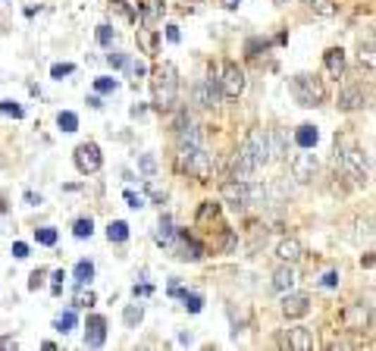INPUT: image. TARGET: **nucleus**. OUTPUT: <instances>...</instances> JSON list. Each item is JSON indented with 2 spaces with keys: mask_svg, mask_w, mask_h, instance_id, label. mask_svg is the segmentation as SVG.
Instances as JSON below:
<instances>
[{
  "mask_svg": "<svg viewBox=\"0 0 376 351\" xmlns=\"http://www.w3.org/2000/svg\"><path fill=\"white\" fill-rule=\"evenodd\" d=\"M263 164H270V144H267V132L254 129L245 138V144L239 147V157L232 164V179L239 182H251V176L261 170Z\"/></svg>",
  "mask_w": 376,
  "mask_h": 351,
  "instance_id": "f257e3e1",
  "label": "nucleus"
},
{
  "mask_svg": "<svg viewBox=\"0 0 376 351\" xmlns=\"http://www.w3.org/2000/svg\"><path fill=\"white\" fill-rule=\"evenodd\" d=\"M336 166L342 170L348 179L358 188H364L370 182V166H367V157L358 144H351L348 138H336Z\"/></svg>",
  "mask_w": 376,
  "mask_h": 351,
  "instance_id": "f03ea898",
  "label": "nucleus"
},
{
  "mask_svg": "<svg viewBox=\"0 0 376 351\" xmlns=\"http://www.w3.org/2000/svg\"><path fill=\"white\" fill-rule=\"evenodd\" d=\"M176 94H179L176 66H173V63H163V66L154 69V104H157V110H173Z\"/></svg>",
  "mask_w": 376,
  "mask_h": 351,
  "instance_id": "7ed1b4c3",
  "label": "nucleus"
},
{
  "mask_svg": "<svg viewBox=\"0 0 376 351\" xmlns=\"http://www.w3.org/2000/svg\"><path fill=\"white\" fill-rule=\"evenodd\" d=\"M289 88H292V97H295L301 107H320V104L326 101L323 82H320L317 75H311V73H298L295 79L289 82Z\"/></svg>",
  "mask_w": 376,
  "mask_h": 351,
  "instance_id": "20e7f679",
  "label": "nucleus"
},
{
  "mask_svg": "<svg viewBox=\"0 0 376 351\" xmlns=\"http://www.w3.org/2000/svg\"><path fill=\"white\" fill-rule=\"evenodd\" d=\"M179 164H182V170H188L201 182H207L213 173V160H211V154L204 151V144H182L179 147Z\"/></svg>",
  "mask_w": 376,
  "mask_h": 351,
  "instance_id": "39448f33",
  "label": "nucleus"
},
{
  "mask_svg": "<svg viewBox=\"0 0 376 351\" xmlns=\"http://www.w3.org/2000/svg\"><path fill=\"white\" fill-rule=\"evenodd\" d=\"M257 188H251V182H239V179H232V182H223L220 185V198L226 201L229 207H235V210H245L254 204V198H257Z\"/></svg>",
  "mask_w": 376,
  "mask_h": 351,
  "instance_id": "423d86ee",
  "label": "nucleus"
},
{
  "mask_svg": "<svg viewBox=\"0 0 376 351\" xmlns=\"http://www.w3.org/2000/svg\"><path fill=\"white\" fill-rule=\"evenodd\" d=\"M373 323V304L370 301H354V304L345 307V326L351 333H361V329H370Z\"/></svg>",
  "mask_w": 376,
  "mask_h": 351,
  "instance_id": "0eeeda50",
  "label": "nucleus"
},
{
  "mask_svg": "<svg viewBox=\"0 0 376 351\" xmlns=\"http://www.w3.org/2000/svg\"><path fill=\"white\" fill-rule=\"evenodd\" d=\"M75 166H79V173H97L101 170V147L94 142H85L75 147Z\"/></svg>",
  "mask_w": 376,
  "mask_h": 351,
  "instance_id": "6e6552de",
  "label": "nucleus"
},
{
  "mask_svg": "<svg viewBox=\"0 0 376 351\" xmlns=\"http://www.w3.org/2000/svg\"><path fill=\"white\" fill-rule=\"evenodd\" d=\"M292 176L295 182H311L317 176V157L311 154V147H301V154L292 157Z\"/></svg>",
  "mask_w": 376,
  "mask_h": 351,
  "instance_id": "1a4fd4ad",
  "label": "nucleus"
},
{
  "mask_svg": "<svg viewBox=\"0 0 376 351\" xmlns=\"http://www.w3.org/2000/svg\"><path fill=\"white\" fill-rule=\"evenodd\" d=\"M220 91L226 97H239L245 91V73H242L235 63H226L223 66V79H220Z\"/></svg>",
  "mask_w": 376,
  "mask_h": 351,
  "instance_id": "9d476101",
  "label": "nucleus"
},
{
  "mask_svg": "<svg viewBox=\"0 0 376 351\" xmlns=\"http://www.w3.org/2000/svg\"><path fill=\"white\" fill-rule=\"evenodd\" d=\"M280 345L282 348H295V351H311L313 348V333L308 326H292V329H285Z\"/></svg>",
  "mask_w": 376,
  "mask_h": 351,
  "instance_id": "9b49d317",
  "label": "nucleus"
},
{
  "mask_svg": "<svg viewBox=\"0 0 376 351\" xmlns=\"http://www.w3.org/2000/svg\"><path fill=\"white\" fill-rule=\"evenodd\" d=\"M220 79H204L198 82V88H194V104L198 107H217L220 104Z\"/></svg>",
  "mask_w": 376,
  "mask_h": 351,
  "instance_id": "f8f14e48",
  "label": "nucleus"
},
{
  "mask_svg": "<svg viewBox=\"0 0 376 351\" xmlns=\"http://www.w3.org/2000/svg\"><path fill=\"white\" fill-rule=\"evenodd\" d=\"M104 342H107V320L101 314H94V317H88V326H85V345L101 348Z\"/></svg>",
  "mask_w": 376,
  "mask_h": 351,
  "instance_id": "ddd939ff",
  "label": "nucleus"
},
{
  "mask_svg": "<svg viewBox=\"0 0 376 351\" xmlns=\"http://www.w3.org/2000/svg\"><path fill=\"white\" fill-rule=\"evenodd\" d=\"M311 311V298L308 295H285L282 298V314L285 317H304Z\"/></svg>",
  "mask_w": 376,
  "mask_h": 351,
  "instance_id": "4468645a",
  "label": "nucleus"
},
{
  "mask_svg": "<svg viewBox=\"0 0 376 351\" xmlns=\"http://www.w3.org/2000/svg\"><path fill=\"white\" fill-rule=\"evenodd\" d=\"M323 63H326V73L330 79H342L345 75V51L342 47H332V51L323 54Z\"/></svg>",
  "mask_w": 376,
  "mask_h": 351,
  "instance_id": "2eb2a0df",
  "label": "nucleus"
},
{
  "mask_svg": "<svg viewBox=\"0 0 376 351\" xmlns=\"http://www.w3.org/2000/svg\"><path fill=\"white\" fill-rule=\"evenodd\" d=\"M295 283H298V270H295V264H282L280 270L273 273V289H276V292H289Z\"/></svg>",
  "mask_w": 376,
  "mask_h": 351,
  "instance_id": "dca6fc26",
  "label": "nucleus"
},
{
  "mask_svg": "<svg viewBox=\"0 0 376 351\" xmlns=\"http://www.w3.org/2000/svg\"><path fill=\"white\" fill-rule=\"evenodd\" d=\"M301 254H304V248H301V242H298V238H282L280 248H276V257H280L282 264L301 261Z\"/></svg>",
  "mask_w": 376,
  "mask_h": 351,
  "instance_id": "f3484780",
  "label": "nucleus"
},
{
  "mask_svg": "<svg viewBox=\"0 0 376 351\" xmlns=\"http://www.w3.org/2000/svg\"><path fill=\"white\" fill-rule=\"evenodd\" d=\"M339 107L342 110H361L364 107V88H358V85L342 88V94H339Z\"/></svg>",
  "mask_w": 376,
  "mask_h": 351,
  "instance_id": "a211bd4d",
  "label": "nucleus"
},
{
  "mask_svg": "<svg viewBox=\"0 0 376 351\" xmlns=\"http://www.w3.org/2000/svg\"><path fill=\"white\" fill-rule=\"evenodd\" d=\"M154 238H157V245H163V248H170L173 242H176V229H173V220L170 216H160V223H157V233H154Z\"/></svg>",
  "mask_w": 376,
  "mask_h": 351,
  "instance_id": "6ab92c4d",
  "label": "nucleus"
},
{
  "mask_svg": "<svg viewBox=\"0 0 376 351\" xmlns=\"http://www.w3.org/2000/svg\"><path fill=\"white\" fill-rule=\"evenodd\" d=\"M317 142H320L317 125H311V123L298 125V132H295V144L298 147H317Z\"/></svg>",
  "mask_w": 376,
  "mask_h": 351,
  "instance_id": "aec40b11",
  "label": "nucleus"
},
{
  "mask_svg": "<svg viewBox=\"0 0 376 351\" xmlns=\"http://www.w3.org/2000/svg\"><path fill=\"white\" fill-rule=\"evenodd\" d=\"M267 144H270V160L285 157V135L280 129H270L267 132Z\"/></svg>",
  "mask_w": 376,
  "mask_h": 351,
  "instance_id": "412c9836",
  "label": "nucleus"
},
{
  "mask_svg": "<svg viewBox=\"0 0 376 351\" xmlns=\"http://www.w3.org/2000/svg\"><path fill=\"white\" fill-rule=\"evenodd\" d=\"M73 276H75V283L79 285H88L94 279V264L92 261H79L75 264V270H73Z\"/></svg>",
  "mask_w": 376,
  "mask_h": 351,
  "instance_id": "4be33fe9",
  "label": "nucleus"
},
{
  "mask_svg": "<svg viewBox=\"0 0 376 351\" xmlns=\"http://www.w3.org/2000/svg\"><path fill=\"white\" fill-rule=\"evenodd\" d=\"M142 317H144V307L142 304H125V311H123V323L129 329H135L138 323H142Z\"/></svg>",
  "mask_w": 376,
  "mask_h": 351,
  "instance_id": "5701e85b",
  "label": "nucleus"
},
{
  "mask_svg": "<svg viewBox=\"0 0 376 351\" xmlns=\"http://www.w3.org/2000/svg\"><path fill=\"white\" fill-rule=\"evenodd\" d=\"M354 229H358V233L351 235L354 242H370V238H373V220H370V216L358 220V223H354Z\"/></svg>",
  "mask_w": 376,
  "mask_h": 351,
  "instance_id": "b1692460",
  "label": "nucleus"
},
{
  "mask_svg": "<svg viewBox=\"0 0 376 351\" xmlns=\"http://www.w3.org/2000/svg\"><path fill=\"white\" fill-rule=\"evenodd\" d=\"M107 238H110V242H125V238H129V223H123V220L110 223V226H107Z\"/></svg>",
  "mask_w": 376,
  "mask_h": 351,
  "instance_id": "393cba45",
  "label": "nucleus"
},
{
  "mask_svg": "<svg viewBox=\"0 0 376 351\" xmlns=\"http://www.w3.org/2000/svg\"><path fill=\"white\" fill-rule=\"evenodd\" d=\"M54 329H57V333H63V335H66V333H73V329H75V314H73V311L60 314V317L54 320Z\"/></svg>",
  "mask_w": 376,
  "mask_h": 351,
  "instance_id": "a878e982",
  "label": "nucleus"
},
{
  "mask_svg": "<svg viewBox=\"0 0 376 351\" xmlns=\"http://www.w3.org/2000/svg\"><path fill=\"white\" fill-rule=\"evenodd\" d=\"M361 63L367 66V73H373V38H367V41H361Z\"/></svg>",
  "mask_w": 376,
  "mask_h": 351,
  "instance_id": "bb28decb",
  "label": "nucleus"
},
{
  "mask_svg": "<svg viewBox=\"0 0 376 351\" xmlns=\"http://www.w3.org/2000/svg\"><path fill=\"white\" fill-rule=\"evenodd\" d=\"M35 238H38V245H57V229L54 226H41V229H35Z\"/></svg>",
  "mask_w": 376,
  "mask_h": 351,
  "instance_id": "cd10ccee",
  "label": "nucleus"
},
{
  "mask_svg": "<svg viewBox=\"0 0 376 351\" xmlns=\"http://www.w3.org/2000/svg\"><path fill=\"white\" fill-rule=\"evenodd\" d=\"M57 125L63 132H75V129H79V116L69 113V110H63V113L57 116Z\"/></svg>",
  "mask_w": 376,
  "mask_h": 351,
  "instance_id": "c85d7f7f",
  "label": "nucleus"
},
{
  "mask_svg": "<svg viewBox=\"0 0 376 351\" xmlns=\"http://www.w3.org/2000/svg\"><path fill=\"white\" fill-rule=\"evenodd\" d=\"M311 6L320 13V16H332L339 10V0H311Z\"/></svg>",
  "mask_w": 376,
  "mask_h": 351,
  "instance_id": "c756f323",
  "label": "nucleus"
},
{
  "mask_svg": "<svg viewBox=\"0 0 376 351\" xmlns=\"http://www.w3.org/2000/svg\"><path fill=\"white\" fill-rule=\"evenodd\" d=\"M182 301L192 314H201V307H204V298H201L198 292H182Z\"/></svg>",
  "mask_w": 376,
  "mask_h": 351,
  "instance_id": "7c9ffc66",
  "label": "nucleus"
},
{
  "mask_svg": "<svg viewBox=\"0 0 376 351\" xmlns=\"http://www.w3.org/2000/svg\"><path fill=\"white\" fill-rule=\"evenodd\" d=\"M0 113H6V116H13V119H23L25 116V110L19 107L16 101H0Z\"/></svg>",
  "mask_w": 376,
  "mask_h": 351,
  "instance_id": "2f4dec72",
  "label": "nucleus"
},
{
  "mask_svg": "<svg viewBox=\"0 0 376 351\" xmlns=\"http://www.w3.org/2000/svg\"><path fill=\"white\" fill-rule=\"evenodd\" d=\"M73 233H75V238H92V233H94V223H92V220H75Z\"/></svg>",
  "mask_w": 376,
  "mask_h": 351,
  "instance_id": "473e14b6",
  "label": "nucleus"
},
{
  "mask_svg": "<svg viewBox=\"0 0 376 351\" xmlns=\"http://www.w3.org/2000/svg\"><path fill=\"white\" fill-rule=\"evenodd\" d=\"M94 88L101 91V94H113V91L120 88V82L116 79H94Z\"/></svg>",
  "mask_w": 376,
  "mask_h": 351,
  "instance_id": "72a5a7b5",
  "label": "nucleus"
},
{
  "mask_svg": "<svg viewBox=\"0 0 376 351\" xmlns=\"http://www.w3.org/2000/svg\"><path fill=\"white\" fill-rule=\"evenodd\" d=\"M138 166H142V173H144V176H154L157 160L151 157V154H142V157H138Z\"/></svg>",
  "mask_w": 376,
  "mask_h": 351,
  "instance_id": "f704fd0d",
  "label": "nucleus"
},
{
  "mask_svg": "<svg viewBox=\"0 0 376 351\" xmlns=\"http://www.w3.org/2000/svg\"><path fill=\"white\" fill-rule=\"evenodd\" d=\"M201 254H204V248H201V245L194 242V238H188V242H185V254H182V257H192V261H198Z\"/></svg>",
  "mask_w": 376,
  "mask_h": 351,
  "instance_id": "c9c22d12",
  "label": "nucleus"
},
{
  "mask_svg": "<svg viewBox=\"0 0 376 351\" xmlns=\"http://www.w3.org/2000/svg\"><path fill=\"white\" fill-rule=\"evenodd\" d=\"M97 41H101L104 47H110L113 44V29H110V25H101V29H97Z\"/></svg>",
  "mask_w": 376,
  "mask_h": 351,
  "instance_id": "e433bc0d",
  "label": "nucleus"
},
{
  "mask_svg": "<svg viewBox=\"0 0 376 351\" xmlns=\"http://www.w3.org/2000/svg\"><path fill=\"white\" fill-rule=\"evenodd\" d=\"M54 79H63V75H73V63H57V66L51 69Z\"/></svg>",
  "mask_w": 376,
  "mask_h": 351,
  "instance_id": "4c0bfd02",
  "label": "nucleus"
},
{
  "mask_svg": "<svg viewBox=\"0 0 376 351\" xmlns=\"http://www.w3.org/2000/svg\"><path fill=\"white\" fill-rule=\"evenodd\" d=\"M125 204H129L132 210H142L144 207V198H142V195H135V192H125Z\"/></svg>",
  "mask_w": 376,
  "mask_h": 351,
  "instance_id": "58836bf2",
  "label": "nucleus"
},
{
  "mask_svg": "<svg viewBox=\"0 0 376 351\" xmlns=\"http://www.w3.org/2000/svg\"><path fill=\"white\" fill-rule=\"evenodd\" d=\"M320 283H323V289H336V285H339V273H336V270H330L323 279H320Z\"/></svg>",
  "mask_w": 376,
  "mask_h": 351,
  "instance_id": "ea45409f",
  "label": "nucleus"
},
{
  "mask_svg": "<svg viewBox=\"0 0 376 351\" xmlns=\"http://www.w3.org/2000/svg\"><path fill=\"white\" fill-rule=\"evenodd\" d=\"M13 257H19V261H23V257H29V245L16 242V245H13Z\"/></svg>",
  "mask_w": 376,
  "mask_h": 351,
  "instance_id": "a19ab883",
  "label": "nucleus"
},
{
  "mask_svg": "<svg viewBox=\"0 0 376 351\" xmlns=\"http://www.w3.org/2000/svg\"><path fill=\"white\" fill-rule=\"evenodd\" d=\"M166 41H170V44H179V25H166Z\"/></svg>",
  "mask_w": 376,
  "mask_h": 351,
  "instance_id": "79ce46f5",
  "label": "nucleus"
},
{
  "mask_svg": "<svg viewBox=\"0 0 376 351\" xmlns=\"http://www.w3.org/2000/svg\"><path fill=\"white\" fill-rule=\"evenodd\" d=\"M107 63H110V66H125L129 60H125V54H110Z\"/></svg>",
  "mask_w": 376,
  "mask_h": 351,
  "instance_id": "37998d69",
  "label": "nucleus"
},
{
  "mask_svg": "<svg viewBox=\"0 0 376 351\" xmlns=\"http://www.w3.org/2000/svg\"><path fill=\"white\" fill-rule=\"evenodd\" d=\"M16 345H19V342L13 339V335H4V339H0V348H16Z\"/></svg>",
  "mask_w": 376,
  "mask_h": 351,
  "instance_id": "c03bdc74",
  "label": "nucleus"
},
{
  "mask_svg": "<svg viewBox=\"0 0 376 351\" xmlns=\"http://www.w3.org/2000/svg\"><path fill=\"white\" fill-rule=\"evenodd\" d=\"M41 279H44V273H32V283H29V289H38V285H41Z\"/></svg>",
  "mask_w": 376,
  "mask_h": 351,
  "instance_id": "a18cd8bd",
  "label": "nucleus"
},
{
  "mask_svg": "<svg viewBox=\"0 0 376 351\" xmlns=\"http://www.w3.org/2000/svg\"><path fill=\"white\" fill-rule=\"evenodd\" d=\"M92 301H94V295H92V292H88V295H85V292H82V295H79V298H75V304H92Z\"/></svg>",
  "mask_w": 376,
  "mask_h": 351,
  "instance_id": "49530a36",
  "label": "nucleus"
},
{
  "mask_svg": "<svg viewBox=\"0 0 376 351\" xmlns=\"http://www.w3.org/2000/svg\"><path fill=\"white\" fill-rule=\"evenodd\" d=\"M132 292H135V298H138V295H142V298H144V295H151L154 289H151V285H135V289H132Z\"/></svg>",
  "mask_w": 376,
  "mask_h": 351,
  "instance_id": "de8ad7c7",
  "label": "nucleus"
},
{
  "mask_svg": "<svg viewBox=\"0 0 376 351\" xmlns=\"http://www.w3.org/2000/svg\"><path fill=\"white\" fill-rule=\"evenodd\" d=\"M88 104H92L94 110H101V107H104V104H101V97H97V94H92V97H88Z\"/></svg>",
  "mask_w": 376,
  "mask_h": 351,
  "instance_id": "09e8293b",
  "label": "nucleus"
},
{
  "mask_svg": "<svg viewBox=\"0 0 376 351\" xmlns=\"http://www.w3.org/2000/svg\"><path fill=\"white\" fill-rule=\"evenodd\" d=\"M220 4H223V6H226V10H235V6H239V4H242V0H220Z\"/></svg>",
  "mask_w": 376,
  "mask_h": 351,
  "instance_id": "8fccbe9b",
  "label": "nucleus"
},
{
  "mask_svg": "<svg viewBox=\"0 0 376 351\" xmlns=\"http://www.w3.org/2000/svg\"><path fill=\"white\" fill-rule=\"evenodd\" d=\"M25 201H29V204H41V195H32L29 192V195H25Z\"/></svg>",
  "mask_w": 376,
  "mask_h": 351,
  "instance_id": "3c124183",
  "label": "nucleus"
},
{
  "mask_svg": "<svg viewBox=\"0 0 376 351\" xmlns=\"http://www.w3.org/2000/svg\"><path fill=\"white\" fill-rule=\"evenodd\" d=\"M273 4H276V6H285V4H292V0H273Z\"/></svg>",
  "mask_w": 376,
  "mask_h": 351,
  "instance_id": "603ef678",
  "label": "nucleus"
}]
</instances>
